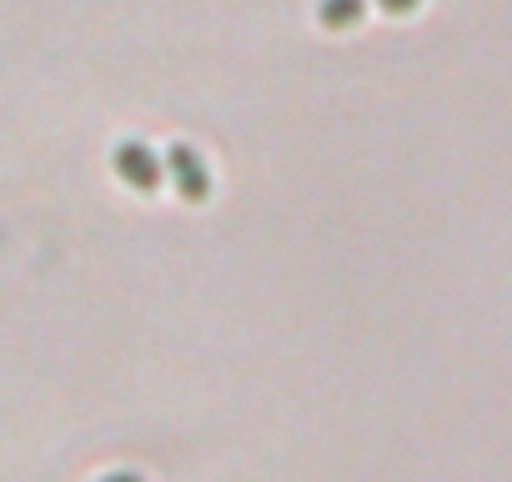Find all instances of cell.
I'll list each match as a JSON object with an SVG mask.
<instances>
[{
  "label": "cell",
  "instance_id": "cell-1",
  "mask_svg": "<svg viewBox=\"0 0 512 482\" xmlns=\"http://www.w3.org/2000/svg\"><path fill=\"white\" fill-rule=\"evenodd\" d=\"M111 166H116V176H121L136 196H156L161 181H166V166H161V156H156L146 141H116Z\"/></svg>",
  "mask_w": 512,
  "mask_h": 482
},
{
  "label": "cell",
  "instance_id": "cell-2",
  "mask_svg": "<svg viewBox=\"0 0 512 482\" xmlns=\"http://www.w3.org/2000/svg\"><path fill=\"white\" fill-rule=\"evenodd\" d=\"M161 166H166V176H171V186H176V196L181 201H206L211 196V171H206V161L191 151V146H166V156H161Z\"/></svg>",
  "mask_w": 512,
  "mask_h": 482
},
{
  "label": "cell",
  "instance_id": "cell-3",
  "mask_svg": "<svg viewBox=\"0 0 512 482\" xmlns=\"http://www.w3.org/2000/svg\"><path fill=\"white\" fill-rule=\"evenodd\" d=\"M367 11V0H317V21L327 31H352Z\"/></svg>",
  "mask_w": 512,
  "mask_h": 482
},
{
  "label": "cell",
  "instance_id": "cell-4",
  "mask_svg": "<svg viewBox=\"0 0 512 482\" xmlns=\"http://www.w3.org/2000/svg\"><path fill=\"white\" fill-rule=\"evenodd\" d=\"M377 6H382L387 16H407V11H417V0H377Z\"/></svg>",
  "mask_w": 512,
  "mask_h": 482
},
{
  "label": "cell",
  "instance_id": "cell-5",
  "mask_svg": "<svg viewBox=\"0 0 512 482\" xmlns=\"http://www.w3.org/2000/svg\"><path fill=\"white\" fill-rule=\"evenodd\" d=\"M101 482H146V477H141V472H106Z\"/></svg>",
  "mask_w": 512,
  "mask_h": 482
}]
</instances>
